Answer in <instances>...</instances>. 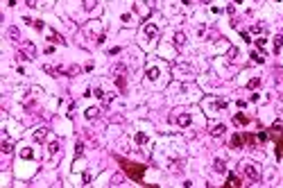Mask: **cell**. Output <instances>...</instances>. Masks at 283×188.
<instances>
[{"label":"cell","instance_id":"obj_1","mask_svg":"<svg viewBox=\"0 0 283 188\" xmlns=\"http://www.w3.org/2000/svg\"><path fill=\"white\" fill-rule=\"evenodd\" d=\"M116 161L120 163V168L125 170V175H127L129 179H134V181H143V175L145 170H147V166H143V163H134V161H127V159L122 157H116Z\"/></svg>","mask_w":283,"mask_h":188},{"label":"cell","instance_id":"obj_2","mask_svg":"<svg viewBox=\"0 0 283 188\" xmlns=\"http://www.w3.org/2000/svg\"><path fill=\"white\" fill-rule=\"evenodd\" d=\"M254 141H256V138H254L252 134H236V136L231 138V145L233 148H242L245 143H254Z\"/></svg>","mask_w":283,"mask_h":188},{"label":"cell","instance_id":"obj_3","mask_svg":"<svg viewBox=\"0 0 283 188\" xmlns=\"http://www.w3.org/2000/svg\"><path fill=\"white\" fill-rule=\"evenodd\" d=\"M245 172H247V177L252 179V181H258V179H261V172H258V168L254 163H245Z\"/></svg>","mask_w":283,"mask_h":188},{"label":"cell","instance_id":"obj_4","mask_svg":"<svg viewBox=\"0 0 283 188\" xmlns=\"http://www.w3.org/2000/svg\"><path fill=\"white\" fill-rule=\"evenodd\" d=\"M224 186H242V179L240 177H236V175H229V179H226V184H224Z\"/></svg>","mask_w":283,"mask_h":188},{"label":"cell","instance_id":"obj_5","mask_svg":"<svg viewBox=\"0 0 283 188\" xmlns=\"http://www.w3.org/2000/svg\"><path fill=\"white\" fill-rule=\"evenodd\" d=\"M145 36H147V39H154V36H156V32H159V30H156V25H145Z\"/></svg>","mask_w":283,"mask_h":188},{"label":"cell","instance_id":"obj_6","mask_svg":"<svg viewBox=\"0 0 283 188\" xmlns=\"http://www.w3.org/2000/svg\"><path fill=\"white\" fill-rule=\"evenodd\" d=\"M177 122H179L181 127H186V125L190 122V116H188V113H181V116H177Z\"/></svg>","mask_w":283,"mask_h":188},{"label":"cell","instance_id":"obj_7","mask_svg":"<svg viewBox=\"0 0 283 188\" xmlns=\"http://www.w3.org/2000/svg\"><path fill=\"white\" fill-rule=\"evenodd\" d=\"M276 157H283V136L276 138Z\"/></svg>","mask_w":283,"mask_h":188},{"label":"cell","instance_id":"obj_8","mask_svg":"<svg viewBox=\"0 0 283 188\" xmlns=\"http://www.w3.org/2000/svg\"><path fill=\"white\" fill-rule=\"evenodd\" d=\"M211 134L213 136H222V134H224V125H215V127L211 129Z\"/></svg>","mask_w":283,"mask_h":188},{"label":"cell","instance_id":"obj_9","mask_svg":"<svg viewBox=\"0 0 283 188\" xmlns=\"http://www.w3.org/2000/svg\"><path fill=\"white\" fill-rule=\"evenodd\" d=\"M213 168H215L217 172H224V161H222V159H215V163H213Z\"/></svg>","mask_w":283,"mask_h":188},{"label":"cell","instance_id":"obj_10","mask_svg":"<svg viewBox=\"0 0 283 188\" xmlns=\"http://www.w3.org/2000/svg\"><path fill=\"white\" fill-rule=\"evenodd\" d=\"M233 122H236V125H247V116H242V113H238V116L233 118Z\"/></svg>","mask_w":283,"mask_h":188},{"label":"cell","instance_id":"obj_11","mask_svg":"<svg viewBox=\"0 0 283 188\" xmlns=\"http://www.w3.org/2000/svg\"><path fill=\"white\" fill-rule=\"evenodd\" d=\"M46 129H39V132H34V138H36V141H43V138H46Z\"/></svg>","mask_w":283,"mask_h":188},{"label":"cell","instance_id":"obj_12","mask_svg":"<svg viewBox=\"0 0 283 188\" xmlns=\"http://www.w3.org/2000/svg\"><path fill=\"white\" fill-rule=\"evenodd\" d=\"M86 118H98V109H95V107L86 109Z\"/></svg>","mask_w":283,"mask_h":188},{"label":"cell","instance_id":"obj_13","mask_svg":"<svg viewBox=\"0 0 283 188\" xmlns=\"http://www.w3.org/2000/svg\"><path fill=\"white\" fill-rule=\"evenodd\" d=\"M50 41H57V43H63V39L59 34H57V32H50Z\"/></svg>","mask_w":283,"mask_h":188},{"label":"cell","instance_id":"obj_14","mask_svg":"<svg viewBox=\"0 0 283 188\" xmlns=\"http://www.w3.org/2000/svg\"><path fill=\"white\" fill-rule=\"evenodd\" d=\"M21 157H23V159H32L34 154H32V150H23V152H21Z\"/></svg>","mask_w":283,"mask_h":188},{"label":"cell","instance_id":"obj_15","mask_svg":"<svg viewBox=\"0 0 283 188\" xmlns=\"http://www.w3.org/2000/svg\"><path fill=\"white\" fill-rule=\"evenodd\" d=\"M274 50H281V36H276V39H274Z\"/></svg>","mask_w":283,"mask_h":188},{"label":"cell","instance_id":"obj_16","mask_svg":"<svg viewBox=\"0 0 283 188\" xmlns=\"http://www.w3.org/2000/svg\"><path fill=\"white\" fill-rule=\"evenodd\" d=\"M2 152H5V154L11 152V143H2Z\"/></svg>","mask_w":283,"mask_h":188},{"label":"cell","instance_id":"obj_17","mask_svg":"<svg viewBox=\"0 0 283 188\" xmlns=\"http://www.w3.org/2000/svg\"><path fill=\"white\" fill-rule=\"evenodd\" d=\"M175 43H177V46H181V43H184V34H177L175 36Z\"/></svg>","mask_w":283,"mask_h":188},{"label":"cell","instance_id":"obj_18","mask_svg":"<svg viewBox=\"0 0 283 188\" xmlns=\"http://www.w3.org/2000/svg\"><path fill=\"white\" fill-rule=\"evenodd\" d=\"M147 141V138H145V134H138V136H136V143H145Z\"/></svg>","mask_w":283,"mask_h":188},{"label":"cell","instance_id":"obj_19","mask_svg":"<svg viewBox=\"0 0 283 188\" xmlns=\"http://www.w3.org/2000/svg\"><path fill=\"white\" fill-rule=\"evenodd\" d=\"M93 5H95V0H86V5H84V7H86V9H91Z\"/></svg>","mask_w":283,"mask_h":188}]
</instances>
